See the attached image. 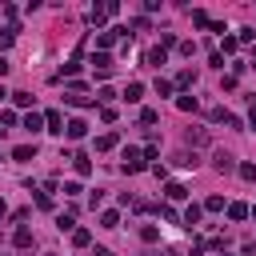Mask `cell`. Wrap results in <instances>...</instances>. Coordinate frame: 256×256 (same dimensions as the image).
<instances>
[{
	"instance_id": "obj_5",
	"label": "cell",
	"mask_w": 256,
	"mask_h": 256,
	"mask_svg": "<svg viewBox=\"0 0 256 256\" xmlns=\"http://www.w3.org/2000/svg\"><path fill=\"white\" fill-rule=\"evenodd\" d=\"M68 160H72V168H76V176H88V172H92V160H88L84 152H72Z\"/></svg>"
},
{
	"instance_id": "obj_2",
	"label": "cell",
	"mask_w": 256,
	"mask_h": 256,
	"mask_svg": "<svg viewBox=\"0 0 256 256\" xmlns=\"http://www.w3.org/2000/svg\"><path fill=\"white\" fill-rule=\"evenodd\" d=\"M212 168H216V172H232V168H236V160H232L224 148H216V152H212Z\"/></svg>"
},
{
	"instance_id": "obj_36",
	"label": "cell",
	"mask_w": 256,
	"mask_h": 256,
	"mask_svg": "<svg viewBox=\"0 0 256 256\" xmlns=\"http://www.w3.org/2000/svg\"><path fill=\"white\" fill-rule=\"evenodd\" d=\"M80 192H84V188H80L76 180H68V184H64V196H80Z\"/></svg>"
},
{
	"instance_id": "obj_1",
	"label": "cell",
	"mask_w": 256,
	"mask_h": 256,
	"mask_svg": "<svg viewBox=\"0 0 256 256\" xmlns=\"http://www.w3.org/2000/svg\"><path fill=\"white\" fill-rule=\"evenodd\" d=\"M144 168H148L144 152L140 148H124V172H144Z\"/></svg>"
},
{
	"instance_id": "obj_3",
	"label": "cell",
	"mask_w": 256,
	"mask_h": 256,
	"mask_svg": "<svg viewBox=\"0 0 256 256\" xmlns=\"http://www.w3.org/2000/svg\"><path fill=\"white\" fill-rule=\"evenodd\" d=\"M124 32H128V28H108V32H100V36H96V44H100V52H104V48H112V44H116V40H120Z\"/></svg>"
},
{
	"instance_id": "obj_10",
	"label": "cell",
	"mask_w": 256,
	"mask_h": 256,
	"mask_svg": "<svg viewBox=\"0 0 256 256\" xmlns=\"http://www.w3.org/2000/svg\"><path fill=\"white\" fill-rule=\"evenodd\" d=\"M120 144V136L116 132H104V136H96V152H108V148H116Z\"/></svg>"
},
{
	"instance_id": "obj_24",
	"label": "cell",
	"mask_w": 256,
	"mask_h": 256,
	"mask_svg": "<svg viewBox=\"0 0 256 256\" xmlns=\"http://www.w3.org/2000/svg\"><path fill=\"white\" fill-rule=\"evenodd\" d=\"M172 160H176V164H180V168H192V164H196V152H176V156H172Z\"/></svg>"
},
{
	"instance_id": "obj_16",
	"label": "cell",
	"mask_w": 256,
	"mask_h": 256,
	"mask_svg": "<svg viewBox=\"0 0 256 256\" xmlns=\"http://www.w3.org/2000/svg\"><path fill=\"white\" fill-rule=\"evenodd\" d=\"M116 224H120V212H116V208L100 212V228H116Z\"/></svg>"
},
{
	"instance_id": "obj_39",
	"label": "cell",
	"mask_w": 256,
	"mask_h": 256,
	"mask_svg": "<svg viewBox=\"0 0 256 256\" xmlns=\"http://www.w3.org/2000/svg\"><path fill=\"white\" fill-rule=\"evenodd\" d=\"M92 256H112V252H108V248H96V252H92Z\"/></svg>"
},
{
	"instance_id": "obj_27",
	"label": "cell",
	"mask_w": 256,
	"mask_h": 256,
	"mask_svg": "<svg viewBox=\"0 0 256 256\" xmlns=\"http://www.w3.org/2000/svg\"><path fill=\"white\" fill-rule=\"evenodd\" d=\"M76 72H80V56H72V60L60 68V76H76Z\"/></svg>"
},
{
	"instance_id": "obj_6",
	"label": "cell",
	"mask_w": 256,
	"mask_h": 256,
	"mask_svg": "<svg viewBox=\"0 0 256 256\" xmlns=\"http://www.w3.org/2000/svg\"><path fill=\"white\" fill-rule=\"evenodd\" d=\"M124 100H128V104H140V100H144V84H140V80H132V84L124 88Z\"/></svg>"
},
{
	"instance_id": "obj_17",
	"label": "cell",
	"mask_w": 256,
	"mask_h": 256,
	"mask_svg": "<svg viewBox=\"0 0 256 256\" xmlns=\"http://www.w3.org/2000/svg\"><path fill=\"white\" fill-rule=\"evenodd\" d=\"M72 244H76V248H88V244H92V232H88V228H76V232H72Z\"/></svg>"
},
{
	"instance_id": "obj_26",
	"label": "cell",
	"mask_w": 256,
	"mask_h": 256,
	"mask_svg": "<svg viewBox=\"0 0 256 256\" xmlns=\"http://www.w3.org/2000/svg\"><path fill=\"white\" fill-rule=\"evenodd\" d=\"M192 24H196V28H212V20H208V12H200V8L192 12Z\"/></svg>"
},
{
	"instance_id": "obj_41",
	"label": "cell",
	"mask_w": 256,
	"mask_h": 256,
	"mask_svg": "<svg viewBox=\"0 0 256 256\" xmlns=\"http://www.w3.org/2000/svg\"><path fill=\"white\" fill-rule=\"evenodd\" d=\"M4 96H12V92H4V84H0V100H4Z\"/></svg>"
},
{
	"instance_id": "obj_34",
	"label": "cell",
	"mask_w": 256,
	"mask_h": 256,
	"mask_svg": "<svg viewBox=\"0 0 256 256\" xmlns=\"http://www.w3.org/2000/svg\"><path fill=\"white\" fill-rule=\"evenodd\" d=\"M12 100H16L20 108H28V104H32V96H28V92H12Z\"/></svg>"
},
{
	"instance_id": "obj_15",
	"label": "cell",
	"mask_w": 256,
	"mask_h": 256,
	"mask_svg": "<svg viewBox=\"0 0 256 256\" xmlns=\"http://www.w3.org/2000/svg\"><path fill=\"white\" fill-rule=\"evenodd\" d=\"M164 196H168V200H184V196H188V188L172 180V184H164Z\"/></svg>"
},
{
	"instance_id": "obj_20",
	"label": "cell",
	"mask_w": 256,
	"mask_h": 256,
	"mask_svg": "<svg viewBox=\"0 0 256 256\" xmlns=\"http://www.w3.org/2000/svg\"><path fill=\"white\" fill-rule=\"evenodd\" d=\"M140 240H144V244H156V240H160L156 224H144V228H140Z\"/></svg>"
},
{
	"instance_id": "obj_19",
	"label": "cell",
	"mask_w": 256,
	"mask_h": 256,
	"mask_svg": "<svg viewBox=\"0 0 256 256\" xmlns=\"http://www.w3.org/2000/svg\"><path fill=\"white\" fill-rule=\"evenodd\" d=\"M248 212H252L248 204H228V220H244Z\"/></svg>"
},
{
	"instance_id": "obj_8",
	"label": "cell",
	"mask_w": 256,
	"mask_h": 256,
	"mask_svg": "<svg viewBox=\"0 0 256 256\" xmlns=\"http://www.w3.org/2000/svg\"><path fill=\"white\" fill-rule=\"evenodd\" d=\"M200 216H204V208H200V204H188V208H184V228H196Z\"/></svg>"
},
{
	"instance_id": "obj_4",
	"label": "cell",
	"mask_w": 256,
	"mask_h": 256,
	"mask_svg": "<svg viewBox=\"0 0 256 256\" xmlns=\"http://www.w3.org/2000/svg\"><path fill=\"white\" fill-rule=\"evenodd\" d=\"M64 128H68V124L60 120V112H48V116H44V132H56V136H64Z\"/></svg>"
},
{
	"instance_id": "obj_32",
	"label": "cell",
	"mask_w": 256,
	"mask_h": 256,
	"mask_svg": "<svg viewBox=\"0 0 256 256\" xmlns=\"http://www.w3.org/2000/svg\"><path fill=\"white\" fill-rule=\"evenodd\" d=\"M236 40H240V44H252V40H256V28H240V36H236Z\"/></svg>"
},
{
	"instance_id": "obj_12",
	"label": "cell",
	"mask_w": 256,
	"mask_h": 256,
	"mask_svg": "<svg viewBox=\"0 0 256 256\" xmlns=\"http://www.w3.org/2000/svg\"><path fill=\"white\" fill-rule=\"evenodd\" d=\"M24 128H28V132H44V116H40V112H28V116H24Z\"/></svg>"
},
{
	"instance_id": "obj_11",
	"label": "cell",
	"mask_w": 256,
	"mask_h": 256,
	"mask_svg": "<svg viewBox=\"0 0 256 256\" xmlns=\"http://www.w3.org/2000/svg\"><path fill=\"white\" fill-rule=\"evenodd\" d=\"M12 248H32V232L28 228H16L12 232Z\"/></svg>"
},
{
	"instance_id": "obj_22",
	"label": "cell",
	"mask_w": 256,
	"mask_h": 256,
	"mask_svg": "<svg viewBox=\"0 0 256 256\" xmlns=\"http://www.w3.org/2000/svg\"><path fill=\"white\" fill-rule=\"evenodd\" d=\"M164 60H168V52H164V48H152V52H148V64H152V68H160Z\"/></svg>"
},
{
	"instance_id": "obj_29",
	"label": "cell",
	"mask_w": 256,
	"mask_h": 256,
	"mask_svg": "<svg viewBox=\"0 0 256 256\" xmlns=\"http://www.w3.org/2000/svg\"><path fill=\"white\" fill-rule=\"evenodd\" d=\"M56 228H60V232H76V220H72V216H56Z\"/></svg>"
},
{
	"instance_id": "obj_40",
	"label": "cell",
	"mask_w": 256,
	"mask_h": 256,
	"mask_svg": "<svg viewBox=\"0 0 256 256\" xmlns=\"http://www.w3.org/2000/svg\"><path fill=\"white\" fill-rule=\"evenodd\" d=\"M4 216H8V204H4V200H0V220H4Z\"/></svg>"
},
{
	"instance_id": "obj_23",
	"label": "cell",
	"mask_w": 256,
	"mask_h": 256,
	"mask_svg": "<svg viewBox=\"0 0 256 256\" xmlns=\"http://www.w3.org/2000/svg\"><path fill=\"white\" fill-rule=\"evenodd\" d=\"M172 84H176V88H192V84H196V76H192V72H188V68H184V72H180V76H176V80H172Z\"/></svg>"
},
{
	"instance_id": "obj_13",
	"label": "cell",
	"mask_w": 256,
	"mask_h": 256,
	"mask_svg": "<svg viewBox=\"0 0 256 256\" xmlns=\"http://www.w3.org/2000/svg\"><path fill=\"white\" fill-rule=\"evenodd\" d=\"M184 140L196 148V144H208V132H204V128H188V132H184Z\"/></svg>"
},
{
	"instance_id": "obj_9",
	"label": "cell",
	"mask_w": 256,
	"mask_h": 256,
	"mask_svg": "<svg viewBox=\"0 0 256 256\" xmlns=\"http://www.w3.org/2000/svg\"><path fill=\"white\" fill-rule=\"evenodd\" d=\"M92 68H96L100 76H108V72H112V60H108V52H96V56H92Z\"/></svg>"
},
{
	"instance_id": "obj_31",
	"label": "cell",
	"mask_w": 256,
	"mask_h": 256,
	"mask_svg": "<svg viewBox=\"0 0 256 256\" xmlns=\"http://www.w3.org/2000/svg\"><path fill=\"white\" fill-rule=\"evenodd\" d=\"M64 100H68V104H76V108H84V104H92V100H88V96H80V92H68Z\"/></svg>"
},
{
	"instance_id": "obj_43",
	"label": "cell",
	"mask_w": 256,
	"mask_h": 256,
	"mask_svg": "<svg viewBox=\"0 0 256 256\" xmlns=\"http://www.w3.org/2000/svg\"><path fill=\"white\" fill-rule=\"evenodd\" d=\"M252 68H256V60H252Z\"/></svg>"
},
{
	"instance_id": "obj_28",
	"label": "cell",
	"mask_w": 256,
	"mask_h": 256,
	"mask_svg": "<svg viewBox=\"0 0 256 256\" xmlns=\"http://www.w3.org/2000/svg\"><path fill=\"white\" fill-rule=\"evenodd\" d=\"M176 104H180V112H196V108H200V104H196V96H180Z\"/></svg>"
},
{
	"instance_id": "obj_37",
	"label": "cell",
	"mask_w": 256,
	"mask_h": 256,
	"mask_svg": "<svg viewBox=\"0 0 256 256\" xmlns=\"http://www.w3.org/2000/svg\"><path fill=\"white\" fill-rule=\"evenodd\" d=\"M248 128H256V100H252V108H248Z\"/></svg>"
},
{
	"instance_id": "obj_30",
	"label": "cell",
	"mask_w": 256,
	"mask_h": 256,
	"mask_svg": "<svg viewBox=\"0 0 256 256\" xmlns=\"http://www.w3.org/2000/svg\"><path fill=\"white\" fill-rule=\"evenodd\" d=\"M172 88H176L172 80H156V96H172Z\"/></svg>"
},
{
	"instance_id": "obj_18",
	"label": "cell",
	"mask_w": 256,
	"mask_h": 256,
	"mask_svg": "<svg viewBox=\"0 0 256 256\" xmlns=\"http://www.w3.org/2000/svg\"><path fill=\"white\" fill-rule=\"evenodd\" d=\"M12 40H16V24L0 28V52H4V48H12Z\"/></svg>"
},
{
	"instance_id": "obj_35",
	"label": "cell",
	"mask_w": 256,
	"mask_h": 256,
	"mask_svg": "<svg viewBox=\"0 0 256 256\" xmlns=\"http://www.w3.org/2000/svg\"><path fill=\"white\" fill-rule=\"evenodd\" d=\"M240 176L244 180H256V164H240Z\"/></svg>"
},
{
	"instance_id": "obj_42",
	"label": "cell",
	"mask_w": 256,
	"mask_h": 256,
	"mask_svg": "<svg viewBox=\"0 0 256 256\" xmlns=\"http://www.w3.org/2000/svg\"><path fill=\"white\" fill-rule=\"evenodd\" d=\"M248 216H252V220H256V208H252V212H248Z\"/></svg>"
},
{
	"instance_id": "obj_33",
	"label": "cell",
	"mask_w": 256,
	"mask_h": 256,
	"mask_svg": "<svg viewBox=\"0 0 256 256\" xmlns=\"http://www.w3.org/2000/svg\"><path fill=\"white\" fill-rule=\"evenodd\" d=\"M140 120H144V124H156V120H160V112H156V108H144V112H140Z\"/></svg>"
},
{
	"instance_id": "obj_21",
	"label": "cell",
	"mask_w": 256,
	"mask_h": 256,
	"mask_svg": "<svg viewBox=\"0 0 256 256\" xmlns=\"http://www.w3.org/2000/svg\"><path fill=\"white\" fill-rule=\"evenodd\" d=\"M88 20H92V24H96V28H100V24H104V20H108V12H104V4H96V8H92V12H88Z\"/></svg>"
},
{
	"instance_id": "obj_7",
	"label": "cell",
	"mask_w": 256,
	"mask_h": 256,
	"mask_svg": "<svg viewBox=\"0 0 256 256\" xmlns=\"http://www.w3.org/2000/svg\"><path fill=\"white\" fill-rule=\"evenodd\" d=\"M64 132H68V140H84V136H88V124H84V120H68Z\"/></svg>"
},
{
	"instance_id": "obj_38",
	"label": "cell",
	"mask_w": 256,
	"mask_h": 256,
	"mask_svg": "<svg viewBox=\"0 0 256 256\" xmlns=\"http://www.w3.org/2000/svg\"><path fill=\"white\" fill-rule=\"evenodd\" d=\"M4 72H8V60H4V56H0V76H4Z\"/></svg>"
},
{
	"instance_id": "obj_25",
	"label": "cell",
	"mask_w": 256,
	"mask_h": 256,
	"mask_svg": "<svg viewBox=\"0 0 256 256\" xmlns=\"http://www.w3.org/2000/svg\"><path fill=\"white\" fill-rule=\"evenodd\" d=\"M204 208H208V212H224L228 204H224V196H208V200H204Z\"/></svg>"
},
{
	"instance_id": "obj_14",
	"label": "cell",
	"mask_w": 256,
	"mask_h": 256,
	"mask_svg": "<svg viewBox=\"0 0 256 256\" xmlns=\"http://www.w3.org/2000/svg\"><path fill=\"white\" fill-rule=\"evenodd\" d=\"M12 160H36V148L32 144H16L12 148Z\"/></svg>"
}]
</instances>
